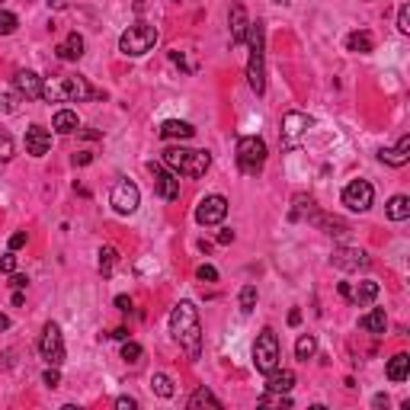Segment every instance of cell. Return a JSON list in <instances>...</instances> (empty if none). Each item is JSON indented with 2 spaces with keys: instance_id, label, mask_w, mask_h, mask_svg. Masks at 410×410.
<instances>
[{
  "instance_id": "e575fe53",
  "label": "cell",
  "mask_w": 410,
  "mask_h": 410,
  "mask_svg": "<svg viewBox=\"0 0 410 410\" xmlns=\"http://www.w3.org/2000/svg\"><path fill=\"white\" fill-rule=\"evenodd\" d=\"M17 26H19L17 13H10V10H0V35H13V33H17Z\"/></svg>"
},
{
  "instance_id": "484cf974",
  "label": "cell",
  "mask_w": 410,
  "mask_h": 410,
  "mask_svg": "<svg viewBox=\"0 0 410 410\" xmlns=\"http://www.w3.org/2000/svg\"><path fill=\"white\" fill-rule=\"evenodd\" d=\"M186 407H189V410H202V407L221 410V401H218V398L209 391V388H196V391H193V398L186 401Z\"/></svg>"
},
{
  "instance_id": "cb8c5ba5",
  "label": "cell",
  "mask_w": 410,
  "mask_h": 410,
  "mask_svg": "<svg viewBox=\"0 0 410 410\" xmlns=\"http://www.w3.org/2000/svg\"><path fill=\"white\" fill-rule=\"evenodd\" d=\"M42 100H49V103H67V84H65V77H49V80H42Z\"/></svg>"
},
{
  "instance_id": "816d5d0a",
  "label": "cell",
  "mask_w": 410,
  "mask_h": 410,
  "mask_svg": "<svg viewBox=\"0 0 410 410\" xmlns=\"http://www.w3.org/2000/svg\"><path fill=\"white\" fill-rule=\"evenodd\" d=\"M273 3H289V0H273Z\"/></svg>"
},
{
  "instance_id": "2e32d148",
  "label": "cell",
  "mask_w": 410,
  "mask_h": 410,
  "mask_svg": "<svg viewBox=\"0 0 410 410\" xmlns=\"http://www.w3.org/2000/svg\"><path fill=\"white\" fill-rule=\"evenodd\" d=\"M228 23H231V42H234V45L247 42L250 19H247V10H244V3H234V7H231V13H228Z\"/></svg>"
},
{
  "instance_id": "d4e9b609",
  "label": "cell",
  "mask_w": 410,
  "mask_h": 410,
  "mask_svg": "<svg viewBox=\"0 0 410 410\" xmlns=\"http://www.w3.org/2000/svg\"><path fill=\"white\" fill-rule=\"evenodd\" d=\"M196 135V128L189 126V122H180V119H167L164 126H160V138H193Z\"/></svg>"
},
{
  "instance_id": "30bf717a",
  "label": "cell",
  "mask_w": 410,
  "mask_h": 410,
  "mask_svg": "<svg viewBox=\"0 0 410 410\" xmlns=\"http://www.w3.org/2000/svg\"><path fill=\"white\" fill-rule=\"evenodd\" d=\"M375 202V189L368 180H352L350 186L343 189V205L350 212H368Z\"/></svg>"
},
{
  "instance_id": "60d3db41",
  "label": "cell",
  "mask_w": 410,
  "mask_h": 410,
  "mask_svg": "<svg viewBox=\"0 0 410 410\" xmlns=\"http://www.w3.org/2000/svg\"><path fill=\"white\" fill-rule=\"evenodd\" d=\"M116 407H119V410H135V407H138V401H135V398H126V394H122V398H116Z\"/></svg>"
},
{
  "instance_id": "7a4b0ae2",
  "label": "cell",
  "mask_w": 410,
  "mask_h": 410,
  "mask_svg": "<svg viewBox=\"0 0 410 410\" xmlns=\"http://www.w3.org/2000/svg\"><path fill=\"white\" fill-rule=\"evenodd\" d=\"M247 42H250V61H247V84H250V90L263 93L266 90V29H263V23H250V29H247Z\"/></svg>"
},
{
  "instance_id": "44dd1931",
  "label": "cell",
  "mask_w": 410,
  "mask_h": 410,
  "mask_svg": "<svg viewBox=\"0 0 410 410\" xmlns=\"http://www.w3.org/2000/svg\"><path fill=\"white\" fill-rule=\"evenodd\" d=\"M359 327L366 330V334H372V336H382L388 330V314L382 308H372L368 314H362V318H359Z\"/></svg>"
},
{
  "instance_id": "9a60e30c",
  "label": "cell",
  "mask_w": 410,
  "mask_h": 410,
  "mask_svg": "<svg viewBox=\"0 0 410 410\" xmlns=\"http://www.w3.org/2000/svg\"><path fill=\"white\" fill-rule=\"evenodd\" d=\"M26 151L33 154V157H45L51 151V132L42 126H33L26 128Z\"/></svg>"
},
{
  "instance_id": "f35d334b",
  "label": "cell",
  "mask_w": 410,
  "mask_h": 410,
  "mask_svg": "<svg viewBox=\"0 0 410 410\" xmlns=\"http://www.w3.org/2000/svg\"><path fill=\"white\" fill-rule=\"evenodd\" d=\"M398 29H401L404 35L410 33V7H407V3H404V7L398 10Z\"/></svg>"
},
{
  "instance_id": "4316f807",
  "label": "cell",
  "mask_w": 410,
  "mask_h": 410,
  "mask_svg": "<svg viewBox=\"0 0 410 410\" xmlns=\"http://www.w3.org/2000/svg\"><path fill=\"white\" fill-rule=\"evenodd\" d=\"M407 375H410V356L407 352L391 356V359H388V378H391V382H404Z\"/></svg>"
},
{
  "instance_id": "7402d4cb",
  "label": "cell",
  "mask_w": 410,
  "mask_h": 410,
  "mask_svg": "<svg viewBox=\"0 0 410 410\" xmlns=\"http://www.w3.org/2000/svg\"><path fill=\"white\" fill-rule=\"evenodd\" d=\"M378 292H382V289H378L375 279H362V282L352 289V298H350V302H356L359 308H366V305H372V302L378 298Z\"/></svg>"
},
{
  "instance_id": "5b68a950",
  "label": "cell",
  "mask_w": 410,
  "mask_h": 410,
  "mask_svg": "<svg viewBox=\"0 0 410 410\" xmlns=\"http://www.w3.org/2000/svg\"><path fill=\"white\" fill-rule=\"evenodd\" d=\"M237 167L244 170V173H259L263 170V164H266V142L263 138H257V135H244L241 142H237Z\"/></svg>"
},
{
  "instance_id": "f546056e",
  "label": "cell",
  "mask_w": 410,
  "mask_h": 410,
  "mask_svg": "<svg viewBox=\"0 0 410 410\" xmlns=\"http://www.w3.org/2000/svg\"><path fill=\"white\" fill-rule=\"evenodd\" d=\"M346 49L356 51V55H368V51L375 49V42H372V35L368 33H352L350 39H346Z\"/></svg>"
},
{
  "instance_id": "4dcf8cb0",
  "label": "cell",
  "mask_w": 410,
  "mask_h": 410,
  "mask_svg": "<svg viewBox=\"0 0 410 410\" xmlns=\"http://www.w3.org/2000/svg\"><path fill=\"white\" fill-rule=\"evenodd\" d=\"M151 388L157 398H173V378L164 375V372H154L151 375Z\"/></svg>"
},
{
  "instance_id": "277c9868",
  "label": "cell",
  "mask_w": 410,
  "mask_h": 410,
  "mask_svg": "<svg viewBox=\"0 0 410 410\" xmlns=\"http://www.w3.org/2000/svg\"><path fill=\"white\" fill-rule=\"evenodd\" d=\"M154 45H157V29L148 26V23H135L119 35V51L128 55V58H142V55H148V51L154 49Z\"/></svg>"
},
{
  "instance_id": "6da1fadb",
  "label": "cell",
  "mask_w": 410,
  "mask_h": 410,
  "mask_svg": "<svg viewBox=\"0 0 410 410\" xmlns=\"http://www.w3.org/2000/svg\"><path fill=\"white\" fill-rule=\"evenodd\" d=\"M170 334H173V340L183 346L186 356L193 362L202 356V324L193 302H180L170 311Z\"/></svg>"
},
{
  "instance_id": "8d00e7d4",
  "label": "cell",
  "mask_w": 410,
  "mask_h": 410,
  "mask_svg": "<svg viewBox=\"0 0 410 410\" xmlns=\"http://www.w3.org/2000/svg\"><path fill=\"white\" fill-rule=\"evenodd\" d=\"M196 279H199V282H215V279H218V269L209 266V263H202V266L196 269Z\"/></svg>"
},
{
  "instance_id": "83f0119b",
  "label": "cell",
  "mask_w": 410,
  "mask_h": 410,
  "mask_svg": "<svg viewBox=\"0 0 410 410\" xmlns=\"http://www.w3.org/2000/svg\"><path fill=\"white\" fill-rule=\"evenodd\" d=\"M314 352H318V336H314V334H302V336H298V343H295V359L308 362V359H314Z\"/></svg>"
},
{
  "instance_id": "ac0fdd59",
  "label": "cell",
  "mask_w": 410,
  "mask_h": 410,
  "mask_svg": "<svg viewBox=\"0 0 410 410\" xmlns=\"http://www.w3.org/2000/svg\"><path fill=\"white\" fill-rule=\"evenodd\" d=\"M378 157H382V164H388V167H404L410 160V135H401V142L394 144V148H385Z\"/></svg>"
},
{
  "instance_id": "ab89813d",
  "label": "cell",
  "mask_w": 410,
  "mask_h": 410,
  "mask_svg": "<svg viewBox=\"0 0 410 410\" xmlns=\"http://www.w3.org/2000/svg\"><path fill=\"white\" fill-rule=\"evenodd\" d=\"M13 269H17V257H13V250H10V253L0 257V273H13Z\"/></svg>"
},
{
  "instance_id": "681fc988",
  "label": "cell",
  "mask_w": 410,
  "mask_h": 410,
  "mask_svg": "<svg viewBox=\"0 0 410 410\" xmlns=\"http://www.w3.org/2000/svg\"><path fill=\"white\" fill-rule=\"evenodd\" d=\"M0 330H10V318L3 314V311H0Z\"/></svg>"
},
{
  "instance_id": "bcb514c9",
  "label": "cell",
  "mask_w": 410,
  "mask_h": 410,
  "mask_svg": "<svg viewBox=\"0 0 410 410\" xmlns=\"http://www.w3.org/2000/svg\"><path fill=\"white\" fill-rule=\"evenodd\" d=\"M234 241V231H221V234H218V244H231Z\"/></svg>"
},
{
  "instance_id": "1f68e13d",
  "label": "cell",
  "mask_w": 410,
  "mask_h": 410,
  "mask_svg": "<svg viewBox=\"0 0 410 410\" xmlns=\"http://www.w3.org/2000/svg\"><path fill=\"white\" fill-rule=\"evenodd\" d=\"M116 263H119V250H116V247H103V250H100V273H103V276H112Z\"/></svg>"
},
{
  "instance_id": "ffe728a7",
  "label": "cell",
  "mask_w": 410,
  "mask_h": 410,
  "mask_svg": "<svg viewBox=\"0 0 410 410\" xmlns=\"http://www.w3.org/2000/svg\"><path fill=\"white\" fill-rule=\"evenodd\" d=\"M55 51H58V58H61V61H80V58H84V35H80V33H71Z\"/></svg>"
},
{
  "instance_id": "c3c4849f",
  "label": "cell",
  "mask_w": 410,
  "mask_h": 410,
  "mask_svg": "<svg viewBox=\"0 0 410 410\" xmlns=\"http://www.w3.org/2000/svg\"><path fill=\"white\" fill-rule=\"evenodd\" d=\"M340 295H343L346 302H350V298H352V289H350V285H346V282H340Z\"/></svg>"
},
{
  "instance_id": "ee69618b",
  "label": "cell",
  "mask_w": 410,
  "mask_h": 410,
  "mask_svg": "<svg viewBox=\"0 0 410 410\" xmlns=\"http://www.w3.org/2000/svg\"><path fill=\"white\" fill-rule=\"evenodd\" d=\"M10 285H13V289H26L29 279H26V276H13V279H10Z\"/></svg>"
},
{
  "instance_id": "7dc6e473",
  "label": "cell",
  "mask_w": 410,
  "mask_h": 410,
  "mask_svg": "<svg viewBox=\"0 0 410 410\" xmlns=\"http://www.w3.org/2000/svg\"><path fill=\"white\" fill-rule=\"evenodd\" d=\"M109 336H116V340H128V330H126V327H116Z\"/></svg>"
},
{
  "instance_id": "b9f144b4",
  "label": "cell",
  "mask_w": 410,
  "mask_h": 410,
  "mask_svg": "<svg viewBox=\"0 0 410 410\" xmlns=\"http://www.w3.org/2000/svg\"><path fill=\"white\" fill-rule=\"evenodd\" d=\"M23 244H26V231H17V234L10 237V250H19Z\"/></svg>"
},
{
  "instance_id": "7bdbcfd3",
  "label": "cell",
  "mask_w": 410,
  "mask_h": 410,
  "mask_svg": "<svg viewBox=\"0 0 410 410\" xmlns=\"http://www.w3.org/2000/svg\"><path fill=\"white\" fill-rule=\"evenodd\" d=\"M116 308L119 311H132V298H128V295H116Z\"/></svg>"
},
{
  "instance_id": "5bb4252c",
  "label": "cell",
  "mask_w": 410,
  "mask_h": 410,
  "mask_svg": "<svg viewBox=\"0 0 410 410\" xmlns=\"http://www.w3.org/2000/svg\"><path fill=\"white\" fill-rule=\"evenodd\" d=\"M13 90L26 100H42V77L35 71H17L13 74Z\"/></svg>"
},
{
  "instance_id": "74e56055",
  "label": "cell",
  "mask_w": 410,
  "mask_h": 410,
  "mask_svg": "<svg viewBox=\"0 0 410 410\" xmlns=\"http://www.w3.org/2000/svg\"><path fill=\"white\" fill-rule=\"evenodd\" d=\"M42 382H45L49 388H58V385H61V372H58V366H49V368H45Z\"/></svg>"
},
{
  "instance_id": "52a82bcc",
  "label": "cell",
  "mask_w": 410,
  "mask_h": 410,
  "mask_svg": "<svg viewBox=\"0 0 410 410\" xmlns=\"http://www.w3.org/2000/svg\"><path fill=\"white\" fill-rule=\"evenodd\" d=\"M109 205L116 209V215H135L138 205H142V189L132 180H119L109 193Z\"/></svg>"
},
{
  "instance_id": "f6af8a7d",
  "label": "cell",
  "mask_w": 410,
  "mask_h": 410,
  "mask_svg": "<svg viewBox=\"0 0 410 410\" xmlns=\"http://www.w3.org/2000/svg\"><path fill=\"white\" fill-rule=\"evenodd\" d=\"M289 324H292V327L302 324V311H289Z\"/></svg>"
},
{
  "instance_id": "f907efd6",
  "label": "cell",
  "mask_w": 410,
  "mask_h": 410,
  "mask_svg": "<svg viewBox=\"0 0 410 410\" xmlns=\"http://www.w3.org/2000/svg\"><path fill=\"white\" fill-rule=\"evenodd\" d=\"M372 404H375V407H385L388 398H385V394H375V401H372Z\"/></svg>"
},
{
  "instance_id": "d590c367",
  "label": "cell",
  "mask_w": 410,
  "mask_h": 410,
  "mask_svg": "<svg viewBox=\"0 0 410 410\" xmlns=\"http://www.w3.org/2000/svg\"><path fill=\"white\" fill-rule=\"evenodd\" d=\"M17 154V144H13V138H10L3 128H0V160H10Z\"/></svg>"
},
{
  "instance_id": "8992f818",
  "label": "cell",
  "mask_w": 410,
  "mask_h": 410,
  "mask_svg": "<svg viewBox=\"0 0 410 410\" xmlns=\"http://www.w3.org/2000/svg\"><path fill=\"white\" fill-rule=\"evenodd\" d=\"M253 366H257V372H273V368L279 366V336L273 327H263L257 336V343H253Z\"/></svg>"
},
{
  "instance_id": "3957f363",
  "label": "cell",
  "mask_w": 410,
  "mask_h": 410,
  "mask_svg": "<svg viewBox=\"0 0 410 410\" xmlns=\"http://www.w3.org/2000/svg\"><path fill=\"white\" fill-rule=\"evenodd\" d=\"M164 167H170L176 176H199L209 173L212 167V154L209 151H196V148H167L164 151Z\"/></svg>"
},
{
  "instance_id": "d6986e66",
  "label": "cell",
  "mask_w": 410,
  "mask_h": 410,
  "mask_svg": "<svg viewBox=\"0 0 410 410\" xmlns=\"http://www.w3.org/2000/svg\"><path fill=\"white\" fill-rule=\"evenodd\" d=\"M65 84H67V103H87V100H93V96H100V93L90 90L87 77H80V74L65 77Z\"/></svg>"
},
{
  "instance_id": "9c48e42d",
  "label": "cell",
  "mask_w": 410,
  "mask_h": 410,
  "mask_svg": "<svg viewBox=\"0 0 410 410\" xmlns=\"http://www.w3.org/2000/svg\"><path fill=\"white\" fill-rule=\"evenodd\" d=\"M225 215H228V199H225V196H218V193L205 196V199L196 205V221H199L202 228L221 225V221H225Z\"/></svg>"
},
{
  "instance_id": "e0dca14e",
  "label": "cell",
  "mask_w": 410,
  "mask_h": 410,
  "mask_svg": "<svg viewBox=\"0 0 410 410\" xmlns=\"http://www.w3.org/2000/svg\"><path fill=\"white\" fill-rule=\"evenodd\" d=\"M295 388V372L292 368H273V372H266V391L273 394H289Z\"/></svg>"
},
{
  "instance_id": "ba28073f",
  "label": "cell",
  "mask_w": 410,
  "mask_h": 410,
  "mask_svg": "<svg viewBox=\"0 0 410 410\" xmlns=\"http://www.w3.org/2000/svg\"><path fill=\"white\" fill-rule=\"evenodd\" d=\"M39 352L49 366H61L65 362V336H61V327L55 321L42 327V336H39Z\"/></svg>"
},
{
  "instance_id": "7c38bea8",
  "label": "cell",
  "mask_w": 410,
  "mask_h": 410,
  "mask_svg": "<svg viewBox=\"0 0 410 410\" xmlns=\"http://www.w3.org/2000/svg\"><path fill=\"white\" fill-rule=\"evenodd\" d=\"M311 128V116L292 109V112H285L282 116V138H285V148H295V144L302 142V135Z\"/></svg>"
},
{
  "instance_id": "8fae6325",
  "label": "cell",
  "mask_w": 410,
  "mask_h": 410,
  "mask_svg": "<svg viewBox=\"0 0 410 410\" xmlns=\"http://www.w3.org/2000/svg\"><path fill=\"white\" fill-rule=\"evenodd\" d=\"M330 263L336 269H343V273H359V269H368V253L359 250V247H334L330 253Z\"/></svg>"
},
{
  "instance_id": "603a6c76",
  "label": "cell",
  "mask_w": 410,
  "mask_h": 410,
  "mask_svg": "<svg viewBox=\"0 0 410 410\" xmlns=\"http://www.w3.org/2000/svg\"><path fill=\"white\" fill-rule=\"evenodd\" d=\"M51 128L58 135H74L77 128H80V122H77V112L74 109H58L55 112V119H51Z\"/></svg>"
},
{
  "instance_id": "f1b7e54d",
  "label": "cell",
  "mask_w": 410,
  "mask_h": 410,
  "mask_svg": "<svg viewBox=\"0 0 410 410\" xmlns=\"http://www.w3.org/2000/svg\"><path fill=\"white\" fill-rule=\"evenodd\" d=\"M385 212H388L391 221H407V218H410V199H407V196H391Z\"/></svg>"
},
{
  "instance_id": "836d02e7",
  "label": "cell",
  "mask_w": 410,
  "mask_h": 410,
  "mask_svg": "<svg viewBox=\"0 0 410 410\" xmlns=\"http://www.w3.org/2000/svg\"><path fill=\"white\" fill-rule=\"evenodd\" d=\"M237 302H241V311H244V314H250V311L257 308V285H244V289H241V298H237Z\"/></svg>"
},
{
  "instance_id": "4fadbf2b",
  "label": "cell",
  "mask_w": 410,
  "mask_h": 410,
  "mask_svg": "<svg viewBox=\"0 0 410 410\" xmlns=\"http://www.w3.org/2000/svg\"><path fill=\"white\" fill-rule=\"evenodd\" d=\"M151 173H154V189H157L160 199L176 202L180 199V180L170 167H160V164H151Z\"/></svg>"
},
{
  "instance_id": "d6a6232c",
  "label": "cell",
  "mask_w": 410,
  "mask_h": 410,
  "mask_svg": "<svg viewBox=\"0 0 410 410\" xmlns=\"http://www.w3.org/2000/svg\"><path fill=\"white\" fill-rule=\"evenodd\" d=\"M142 356H144V350L135 340H122V359L128 362V366H138L142 362Z\"/></svg>"
}]
</instances>
